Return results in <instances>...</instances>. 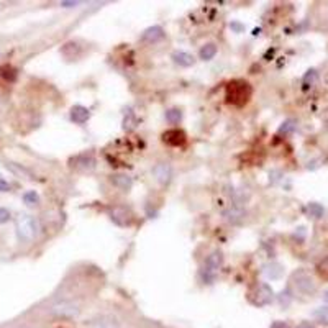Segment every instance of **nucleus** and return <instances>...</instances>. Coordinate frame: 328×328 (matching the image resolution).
Returning <instances> with one entry per match:
<instances>
[{"label":"nucleus","mask_w":328,"mask_h":328,"mask_svg":"<svg viewBox=\"0 0 328 328\" xmlns=\"http://www.w3.org/2000/svg\"><path fill=\"white\" fill-rule=\"evenodd\" d=\"M77 5H80V2H67V0L61 2V7H64V8H74V7H77Z\"/></svg>","instance_id":"28"},{"label":"nucleus","mask_w":328,"mask_h":328,"mask_svg":"<svg viewBox=\"0 0 328 328\" xmlns=\"http://www.w3.org/2000/svg\"><path fill=\"white\" fill-rule=\"evenodd\" d=\"M271 328H289V325H287L286 322H274Z\"/></svg>","instance_id":"29"},{"label":"nucleus","mask_w":328,"mask_h":328,"mask_svg":"<svg viewBox=\"0 0 328 328\" xmlns=\"http://www.w3.org/2000/svg\"><path fill=\"white\" fill-rule=\"evenodd\" d=\"M323 300H325V302L328 304V290L323 292Z\"/></svg>","instance_id":"32"},{"label":"nucleus","mask_w":328,"mask_h":328,"mask_svg":"<svg viewBox=\"0 0 328 328\" xmlns=\"http://www.w3.org/2000/svg\"><path fill=\"white\" fill-rule=\"evenodd\" d=\"M91 118V110L84 105H74L71 109V120L77 125H84L87 120Z\"/></svg>","instance_id":"13"},{"label":"nucleus","mask_w":328,"mask_h":328,"mask_svg":"<svg viewBox=\"0 0 328 328\" xmlns=\"http://www.w3.org/2000/svg\"><path fill=\"white\" fill-rule=\"evenodd\" d=\"M151 173L161 186H168L171 179H173V168H171L169 163H158L153 168Z\"/></svg>","instance_id":"10"},{"label":"nucleus","mask_w":328,"mask_h":328,"mask_svg":"<svg viewBox=\"0 0 328 328\" xmlns=\"http://www.w3.org/2000/svg\"><path fill=\"white\" fill-rule=\"evenodd\" d=\"M290 282L299 294L312 295L313 292L317 290V284H315V281H313V277L310 276L307 271H302V269H299V271H295L292 274Z\"/></svg>","instance_id":"4"},{"label":"nucleus","mask_w":328,"mask_h":328,"mask_svg":"<svg viewBox=\"0 0 328 328\" xmlns=\"http://www.w3.org/2000/svg\"><path fill=\"white\" fill-rule=\"evenodd\" d=\"M263 272L268 279L274 281V279H279L282 274H284V268H282L279 263H268L263 266Z\"/></svg>","instance_id":"15"},{"label":"nucleus","mask_w":328,"mask_h":328,"mask_svg":"<svg viewBox=\"0 0 328 328\" xmlns=\"http://www.w3.org/2000/svg\"><path fill=\"white\" fill-rule=\"evenodd\" d=\"M245 212L241 209H233V210H228V212H225V218L228 220V222L232 223H236L240 222L241 218H243Z\"/></svg>","instance_id":"22"},{"label":"nucleus","mask_w":328,"mask_h":328,"mask_svg":"<svg viewBox=\"0 0 328 328\" xmlns=\"http://www.w3.org/2000/svg\"><path fill=\"white\" fill-rule=\"evenodd\" d=\"M89 328H120V323L116 322V318L109 317V315H102L91 320L89 323Z\"/></svg>","instance_id":"14"},{"label":"nucleus","mask_w":328,"mask_h":328,"mask_svg":"<svg viewBox=\"0 0 328 328\" xmlns=\"http://www.w3.org/2000/svg\"><path fill=\"white\" fill-rule=\"evenodd\" d=\"M10 212H8L7 209H3V207H0V225H3V223H7L8 220H10Z\"/></svg>","instance_id":"25"},{"label":"nucleus","mask_w":328,"mask_h":328,"mask_svg":"<svg viewBox=\"0 0 328 328\" xmlns=\"http://www.w3.org/2000/svg\"><path fill=\"white\" fill-rule=\"evenodd\" d=\"M317 271L318 274L323 277V279H328V258H325L323 261L317 266Z\"/></svg>","instance_id":"24"},{"label":"nucleus","mask_w":328,"mask_h":328,"mask_svg":"<svg viewBox=\"0 0 328 328\" xmlns=\"http://www.w3.org/2000/svg\"><path fill=\"white\" fill-rule=\"evenodd\" d=\"M186 141H187V136H186V133H184L182 130L173 128V130H168V132L163 133V143H164V145H168V146L177 148V146L186 145Z\"/></svg>","instance_id":"9"},{"label":"nucleus","mask_w":328,"mask_h":328,"mask_svg":"<svg viewBox=\"0 0 328 328\" xmlns=\"http://www.w3.org/2000/svg\"><path fill=\"white\" fill-rule=\"evenodd\" d=\"M164 37H166V33H164L163 26L154 25V26H150V28H146L145 31H143V33H141V41L148 43V44H153V43L161 41Z\"/></svg>","instance_id":"11"},{"label":"nucleus","mask_w":328,"mask_h":328,"mask_svg":"<svg viewBox=\"0 0 328 328\" xmlns=\"http://www.w3.org/2000/svg\"><path fill=\"white\" fill-rule=\"evenodd\" d=\"M292 130H294V122H286V123H282V127L279 128V132L281 133H284V132H292Z\"/></svg>","instance_id":"26"},{"label":"nucleus","mask_w":328,"mask_h":328,"mask_svg":"<svg viewBox=\"0 0 328 328\" xmlns=\"http://www.w3.org/2000/svg\"><path fill=\"white\" fill-rule=\"evenodd\" d=\"M313 317L318 318L322 323H328V307H320L313 312Z\"/></svg>","instance_id":"23"},{"label":"nucleus","mask_w":328,"mask_h":328,"mask_svg":"<svg viewBox=\"0 0 328 328\" xmlns=\"http://www.w3.org/2000/svg\"><path fill=\"white\" fill-rule=\"evenodd\" d=\"M251 94H253V89H251V85L246 82V80H240V79L232 80V82L227 85V102L235 107L246 105Z\"/></svg>","instance_id":"1"},{"label":"nucleus","mask_w":328,"mask_h":328,"mask_svg":"<svg viewBox=\"0 0 328 328\" xmlns=\"http://www.w3.org/2000/svg\"><path fill=\"white\" fill-rule=\"evenodd\" d=\"M307 212H309V215L310 217H313V218H322L323 217V213H325V209L320 205V204H317V202H312V204H309L307 205Z\"/></svg>","instance_id":"19"},{"label":"nucleus","mask_w":328,"mask_h":328,"mask_svg":"<svg viewBox=\"0 0 328 328\" xmlns=\"http://www.w3.org/2000/svg\"><path fill=\"white\" fill-rule=\"evenodd\" d=\"M181 118H182V112L179 109H171L166 112V120H168L171 125H177L181 122Z\"/></svg>","instance_id":"20"},{"label":"nucleus","mask_w":328,"mask_h":328,"mask_svg":"<svg viewBox=\"0 0 328 328\" xmlns=\"http://www.w3.org/2000/svg\"><path fill=\"white\" fill-rule=\"evenodd\" d=\"M171 58H173V61L181 67H191V66H194V62H195L194 56L186 51H176V53H173Z\"/></svg>","instance_id":"16"},{"label":"nucleus","mask_w":328,"mask_h":328,"mask_svg":"<svg viewBox=\"0 0 328 328\" xmlns=\"http://www.w3.org/2000/svg\"><path fill=\"white\" fill-rule=\"evenodd\" d=\"M217 51H218V49H217V46H215L213 43H207V44H204V46L200 48L199 56H200L202 61H210V59H213V58H215Z\"/></svg>","instance_id":"17"},{"label":"nucleus","mask_w":328,"mask_h":328,"mask_svg":"<svg viewBox=\"0 0 328 328\" xmlns=\"http://www.w3.org/2000/svg\"><path fill=\"white\" fill-rule=\"evenodd\" d=\"M297 328H315V325H312L310 322H302L300 325H297Z\"/></svg>","instance_id":"30"},{"label":"nucleus","mask_w":328,"mask_h":328,"mask_svg":"<svg viewBox=\"0 0 328 328\" xmlns=\"http://www.w3.org/2000/svg\"><path fill=\"white\" fill-rule=\"evenodd\" d=\"M23 202L28 207H37L39 204V195L35 191H28L23 194Z\"/></svg>","instance_id":"21"},{"label":"nucleus","mask_w":328,"mask_h":328,"mask_svg":"<svg viewBox=\"0 0 328 328\" xmlns=\"http://www.w3.org/2000/svg\"><path fill=\"white\" fill-rule=\"evenodd\" d=\"M222 264H223V254H222V251L215 250L213 253H210L209 256H207L204 266H202V269H200L202 281L207 282V284L213 282L215 279H217V274L220 271V268H222Z\"/></svg>","instance_id":"2"},{"label":"nucleus","mask_w":328,"mask_h":328,"mask_svg":"<svg viewBox=\"0 0 328 328\" xmlns=\"http://www.w3.org/2000/svg\"><path fill=\"white\" fill-rule=\"evenodd\" d=\"M49 312L58 318H76L80 315V305L74 300H59L51 305Z\"/></svg>","instance_id":"5"},{"label":"nucleus","mask_w":328,"mask_h":328,"mask_svg":"<svg viewBox=\"0 0 328 328\" xmlns=\"http://www.w3.org/2000/svg\"><path fill=\"white\" fill-rule=\"evenodd\" d=\"M71 168L77 173H91L96 168V158L91 153H82V154H77L71 159Z\"/></svg>","instance_id":"8"},{"label":"nucleus","mask_w":328,"mask_h":328,"mask_svg":"<svg viewBox=\"0 0 328 328\" xmlns=\"http://www.w3.org/2000/svg\"><path fill=\"white\" fill-rule=\"evenodd\" d=\"M110 182L122 192H128L133 187V179L127 173H115L110 176Z\"/></svg>","instance_id":"12"},{"label":"nucleus","mask_w":328,"mask_h":328,"mask_svg":"<svg viewBox=\"0 0 328 328\" xmlns=\"http://www.w3.org/2000/svg\"><path fill=\"white\" fill-rule=\"evenodd\" d=\"M230 26H232V28L235 30V31H238V33H240V31L243 30V26H241L240 23H236V21H233V23H232Z\"/></svg>","instance_id":"31"},{"label":"nucleus","mask_w":328,"mask_h":328,"mask_svg":"<svg viewBox=\"0 0 328 328\" xmlns=\"http://www.w3.org/2000/svg\"><path fill=\"white\" fill-rule=\"evenodd\" d=\"M109 217L118 227H130L133 223V212L125 205H115L114 209H110Z\"/></svg>","instance_id":"7"},{"label":"nucleus","mask_w":328,"mask_h":328,"mask_svg":"<svg viewBox=\"0 0 328 328\" xmlns=\"http://www.w3.org/2000/svg\"><path fill=\"white\" fill-rule=\"evenodd\" d=\"M317 71L315 69H309L307 73H305V76L302 77V89L304 91H309V89H312L313 85L317 84Z\"/></svg>","instance_id":"18"},{"label":"nucleus","mask_w":328,"mask_h":328,"mask_svg":"<svg viewBox=\"0 0 328 328\" xmlns=\"http://www.w3.org/2000/svg\"><path fill=\"white\" fill-rule=\"evenodd\" d=\"M38 222L35 217L26 213H21L19 218H17V235L21 241H31L35 240L38 235Z\"/></svg>","instance_id":"3"},{"label":"nucleus","mask_w":328,"mask_h":328,"mask_svg":"<svg viewBox=\"0 0 328 328\" xmlns=\"http://www.w3.org/2000/svg\"><path fill=\"white\" fill-rule=\"evenodd\" d=\"M10 191V184H8L5 179L0 177V192H8Z\"/></svg>","instance_id":"27"},{"label":"nucleus","mask_w":328,"mask_h":328,"mask_svg":"<svg viewBox=\"0 0 328 328\" xmlns=\"http://www.w3.org/2000/svg\"><path fill=\"white\" fill-rule=\"evenodd\" d=\"M272 299H274V290H272L271 286L266 284V282L259 284L254 289V292H251V294H250V300L254 305H258V307H264V305H269V304L272 302Z\"/></svg>","instance_id":"6"}]
</instances>
